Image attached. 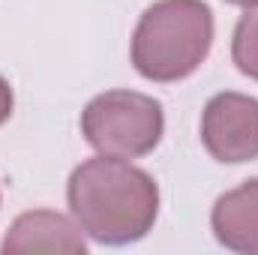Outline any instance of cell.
Segmentation results:
<instances>
[{
    "label": "cell",
    "mask_w": 258,
    "mask_h": 255,
    "mask_svg": "<svg viewBox=\"0 0 258 255\" xmlns=\"http://www.w3.org/2000/svg\"><path fill=\"white\" fill-rule=\"evenodd\" d=\"M12 108H15V96H12V87L9 81L0 75V126L12 117Z\"/></svg>",
    "instance_id": "cell-8"
},
{
    "label": "cell",
    "mask_w": 258,
    "mask_h": 255,
    "mask_svg": "<svg viewBox=\"0 0 258 255\" xmlns=\"http://www.w3.org/2000/svg\"><path fill=\"white\" fill-rule=\"evenodd\" d=\"M3 255H24V252H66L84 255L87 240L75 219H69L57 210H30L21 213L0 240Z\"/></svg>",
    "instance_id": "cell-5"
},
{
    "label": "cell",
    "mask_w": 258,
    "mask_h": 255,
    "mask_svg": "<svg viewBox=\"0 0 258 255\" xmlns=\"http://www.w3.org/2000/svg\"><path fill=\"white\" fill-rule=\"evenodd\" d=\"M66 201L84 237L102 246H129L144 240L159 216L156 180L129 159L102 153L72 168Z\"/></svg>",
    "instance_id": "cell-1"
},
{
    "label": "cell",
    "mask_w": 258,
    "mask_h": 255,
    "mask_svg": "<svg viewBox=\"0 0 258 255\" xmlns=\"http://www.w3.org/2000/svg\"><path fill=\"white\" fill-rule=\"evenodd\" d=\"M213 48V9L204 0H156L132 33L129 57L141 78L174 84L189 78Z\"/></svg>",
    "instance_id": "cell-2"
},
{
    "label": "cell",
    "mask_w": 258,
    "mask_h": 255,
    "mask_svg": "<svg viewBox=\"0 0 258 255\" xmlns=\"http://www.w3.org/2000/svg\"><path fill=\"white\" fill-rule=\"evenodd\" d=\"M210 228L219 246L237 255H258V177L222 192L210 210Z\"/></svg>",
    "instance_id": "cell-6"
},
{
    "label": "cell",
    "mask_w": 258,
    "mask_h": 255,
    "mask_svg": "<svg viewBox=\"0 0 258 255\" xmlns=\"http://www.w3.org/2000/svg\"><path fill=\"white\" fill-rule=\"evenodd\" d=\"M231 60L240 75L258 81V6H249L231 36Z\"/></svg>",
    "instance_id": "cell-7"
},
{
    "label": "cell",
    "mask_w": 258,
    "mask_h": 255,
    "mask_svg": "<svg viewBox=\"0 0 258 255\" xmlns=\"http://www.w3.org/2000/svg\"><path fill=\"white\" fill-rule=\"evenodd\" d=\"M225 3H231V6H243V9H249V6H258V0H225Z\"/></svg>",
    "instance_id": "cell-9"
},
{
    "label": "cell",
    "mask_w": 258,
    "mask_h": 255,
    "mask_svg": "<svg viewBox=\"0 0 258 255\" xmlns=\"http://www.w3.org/2000/svg\"><path fill=\"white\" fill-rule=\"evenodd\" d=\"M201 144L222 165L258 159V99L222 90L201 111Z\"/></svg>",
    "instance_id": "cell-4"
},
{
    "label": "cell",
    "mask_w": 258,
    "mask_h": 255,
    "mask_svg": "<svg viewBox=\"0 0 258 255\" xmlns=\"http://www.w3.org/2000/svg\"><path fill=\"white\" fill-rule=\"evenodd\" d=\"M81 135L102 156L141 159L165 135L162 102L138 90H105L84 105Z\"/></svg>",
    "instance_id": "cell-3"
}]
</instances>
